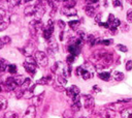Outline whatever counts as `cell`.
Wrapping results in <instances>:
<instances>
[{"mask_svg": "<svg viewBox=\"0 0 132 118\" xmlns=\"http://www.w3.org/2000/svg\"><path fill=\"white\" fill-rule=\"evenodd\" d=\"M101 18H102V14H97L96 16H95V22L96 23H100L101 22Z\"/></svg>", "mask_w": 132, "mask_h": 118, "instance_id": "cell-44", "label": "cell"}, {"mask_svg": "<svg viewBox=\"0 0 132 118\" xmlns=\"http://www.w3.org/2000/svg\"><path fill=\"white\" fill-rule=\"evenodd\" d=\"M52 81H53L52 76H46V77H43V78L39 79V80L37 81V84H39V85H47V84L51 83Z\"/></svg>", "mask_w": 132, "mask_h": 118, "instance_id": "cell-14", "label": "cell"}, {"mask_svg": "<svg viewBox=\"0 0 132 118\" xmlns=\"http://www.w3.org/2000/svg\"><path fill=\"white\" fill-rule=\"evenodd\" d=\"M7 68V64H6V61L4 59H0V73L4 72V70Z\"/></svg>", "mask_w": 132, "mask_h": 118, "instance_id": "cell-27", "label": "cell"}, {"mask_svg": "<svg viewBox=\"0 0 132 118\" xmlns=\"http://www.w3.org/2000/svg\"><path fill=\"white\" fill-rule=\"evenodd\" d=\"M125 67H126V70H128V72H130V70L132 69V60H128V61L126 62V65H125Z\"/></svg>", "mask_w": 132, "mask_h": 118, "instance_id": "cell-39", "label": "cell"}, {"mask_svg": "<svg viewBox=\"0 0 132 118\" xmlns=\"http://www.w3.org/2000/svg\"><path fill=\"white\" fill-rule=\"evenodd\" d=\"M112 42H113L112 39H103V40L97 39L96 40V44H100V45H104V46H110Z\"/></svg>", "mask_w": 132, "mask_h": 118, "instance_id": "cell-28", "label": "cell"}, {"mask_svg": "<svg viewBox=\"0 0 132 118\" xmlns=\"http://www.w3.org/2000/svg\"><path fill=\"white\" fill-rule=\"evenodd\" d=\"M4 87H5V89H6L7 91H14V90L18 87V84L15 82L14 77H8V78L5 80Z\"/></svg>", "mask_w": 132, "mask_h": 118, "instance_id": "cell-5", "label": "cell"}, {"mask_svg": "<svg viewBox=\"0 0 132 118\" xmlns=\"http://www.w3.org/2000/svg\"><path fill=\"white\" fill-rule=\"evenodd\" d=\"M0 40H1V41H2L4 45H8V44H10V41H11L10 37H9V36H7V35L2 36L1 38H0Z\"/></svg>", "mask_w": 132, "mask_h": 118, "instance_id": "cell-32", "label": "cell"}, {"mask_svg": "<svg viewBox=\"0 0 132 118\" xmlns=\"http://www.w3.org/2000/svg\"><path fill=\"white\" fill-rule=\"evenodd\" d=\"M99 0H86V2L88 4H94V3H97Z\"/></svg>", "mask_w": 132, "mask_h": 118, "instance_id": "cell-48", "label": "cell"}, {"mask_svg": "<svg viewBox=\"0 0 132 118\" xmlns=\"http://www.w3.org/2000/svg\"><path fill=\"white\" fill-rule=\"evenodd\" d=\"M93 91H95V92H100V91H101V89H100L97 85H95V86L93 87Z\"/></svg>", "mask_w": 132, "mask_h": 118, "instance_id": "cell-49", "label": "cell"}, {"mask_svg": "<svg viewBox=\"0 0 132 118\" xmlns=\"http://www.w3.org/2000/svg\"><path fill=\"white\" fill-rule=\"evenodd\" d=\"M35 10H36V5L33 6V5H30V6H27L25 8V15L26 16H32L35 14Z\"/></svg>", "mask_w": 132, "mask_h": 118, "instance_id": "cell-17", "label": "cell"}, {"mask_svg": "<svg viewBox=\"0 0 132 118\" xmlns=\"http://www.w3.org/2000/svg\"><path fill=\"white\" fill-rule=\"evenodd\" d=\"M62 14L67 17H72V16L76 15V10L74 9V7H65L64 6L62 9Z\"/></svg>", "mask_w": 132, "mask_h": 118, "instance_id": "cell-11", "label": "cell"}, {"mask_svg": "<svg viewBox=\"0 0 132 118\" xmlns=\"http://www.w3.org/2000/svg\"><path fill=\"white\" fill-rule=\"evenodd\" d=\"M86 39H87V41L90 44V46H94L95 44H96V38H95V36L94 35H92V34H88L87 36H86Z\"/></svg>", "mask_w": 132, "mask_h": 118, "instance_id": "cell-23", "label": "cell"}, {"mask_svg": "<svg viewBox=\"0 0 132 118\" xmlns=\"http://www.w3.org/2000/svg\"><path fill=\"white\" fill-rule=\"evenodd\" d=\"M99 24V26H102V27H104V28H110L111 27V24L109 22H106V23H102V22H100V23H98Z\"/></svg>", "mask_w": 132, "mask_h": 118, "instance_id": "cell-43", "label": "cell"}, {"mask_svg": "<svg viewBox=\"0 0 132 118\" xmlns=\"http://www.w3.org/2000/svg\"><path fill=\"white\" fill-rule=\"evenodd\" d=\"M7 26H8V22H6L4 20H0V31L5 29Z\"/></svg>", "mask_w": 132, "mask_h": 118, "instance_id": "cell-30", "label": "cell"}, {"mask_svg": "<svg viewBox=\"0 0 132 118\" xmlns=\"http://www.w3.org/2000/svg\"><path fill=\"white\" fill-rule=\"evenodd\" d=\"M83 101H84V108L88 111H92L95 107V102L93 96H91L90 94H85L83 95Z\"/></svg>", "mask_w": 132, "mask_h": 118, "instance_id": "cell-3", "label": "cell"}, {"mask_svg": "<svg viewBox=\"0 0 132 118\" xmlns=\"http://www.w3.org/2000/svg\"><path fill=\"white\" fill-rule=\"evenodd\" d=\"M30 85H31V79L26 78L25 81L23 82V84L21 85V88H22L23 90H27V89L30 88Z\"/></svg>", "mask_w": 132, "mask_h": 118, "instance_id": "cell-19", "label": "cell"}, {"mask_svg": "<svg viewBox=\"0 0 132 118\" xmlns=\"http://www.w3.org/2000/svg\"><path fill=\"white\" fill-rule=\"evenodd\" d=\"M3 46H4V44H3L1 40H0V49H2V48H3Z\"/></svg>", "mask_w": 132, "mask_h": 118, "instance_id": "cell-52", "label": "cell"}, {"mask_svg": "<svg viewBox=\"0 0 132 118\" xmlns=\"http://www.w3.org/2000/svg\"><path fill=\"white\" fill-rule=\"evenodd\" d=\"M5 10L3 9V8H1L0 7V20H3L4 19V17H5Z\"/></svg>", "mask_w": 132, "mask_h": 118, "instance_id": "cell-46", "label": "cell"}, {"mask_svg": "<svg viewBox=\"0 0 132 118\" xmlns=\"http://www.w3.org/2000/svg\"><path fill=\"white\" fill-rule=\"evenodd\" d=\"M11 2L15 4V5H19L21 3V0H11Z\"/></svg>", "mask_w": 132, "mask_h": 118, "instance_id": "cell-50", "label": "cell"}, {"mask_svg": "<svg viewBox=\"0 0 132 118\" xmlns=\"http://www.w3.org/2000/svg\"><path fill=\"white\" fill-rule=\"evenodd\" d=\"M76 4L75 0H64V6L65 7H74Z\"/></svg>", "mask_w": 132, "mask_h": 118, "instance_id": "cell-26", "label": "cell"}, {"mask_svg": "<svg viewBox=\"0 0 132 118\" xmlns=\"http://www.w3.org/2000/svg\"><path fill=\"white\" fill-rule=\"evenodd\" d=\"M58 26L60 27L61 30H63L66 27V23L64 21H62V20H58Z\"/></svg>", "mask_w": 132, "mask_h": 118, "instance_id": "cell-36", "label": "cell"}, {"mask_svg": "<svg viewBox=\"0 0 132 118\" xmlns=\"http://www.w3.org/2000/svg\"><path fill=\"white\" fill-rule=\"evenodd\" d=\"M120 26H122V31H123V32L129 31V26H128L127 24H121Z\"/></svg>", "mask_w": 132, "mask_h": 118, "instance_id": "cell-45", "label": "cell"}, {"mask_svg": "<svg viewBox=\"0 0 132 118\" xmlns=\"http://www.w3.org/2000/svg\"><path fill=\"white\" fill-rule=\"evenodd\" d=\"M76 75L80 76L81 78H83L84 80H89V79L92 78V76H93V74H92L91 72H89L88 69L83 68L82 66H78V67L76 68Z\"/></svg>", "mask_w": 132, "mask_h": 118, "instance_id": "cell-4", "label": "cell"}, {"mask_svg": "<svg viewBox=\"0 0 132 118\" xmlns=\"http://www.w3.org/2000/svg\"><path fill=\"white\" fill-rule=\"evenodd\" d=\"M63 116H64V118H74L71 111H65L64 114H63Z\"/></svg>", "mask_w": 132, "mask_h": 118, "instance_id": "cell-37", "label": "cell"}, {"mask_svg": "<svg viewBox=\"0 0 132 118\" xmlns=\"http://www.w3.org/2000/svg\"><path fill=\"white\" fill-rule=\"evenodd\" d=\"M80 118H86V117H80Z\"/></svg>", "mask_w": 132, "mask_h": 118, "instance_id": "cell-55", "label": "cell"}, {"mask_svg": "<svg viewBox=\"0 0 132 118\" xmlns=\"http://www.w3.org/2000/svg\"><path fill=\"white\" fill-rule=\"evenodd\" d=\"M127 21L129 23H132V9H128L127 12Z\"/></svg>", "mask_w": 132, "mask_h": 118, "instance_id": "cell-40", "label": "cell"}, {"mask_svg": "<svg viewBox=\"0 0 132 118\" xmlns=\"http://www.w3.org/2000/svg\"><path fill=\"white\" fill-rule=\"evenodd\" d=\"M4 118H19V115L14 111H8L4 114Z\"/></svg>", "mask_w": 132, "mask_h": 118, "instance_id": "cell-24", "label": "cell"}, {"mask_svg": "<svg viewBox=\"0 0 132 118\" xmlns=\"http://www.w3.org/2000/svg\"><path fill=\"white\" fill-rule=\"evenodd\" d=\"M117 49H118L119 51H121V52H124V53H126V52L128 51V48H127V47L124 46V45H121V44L117 45Z\"/></svg>", "mask_w": 132, "mask_h": 118, "instance_id": "cell-31", "label": "cell"}, {"mask_svg": "<svg viewBox=\"0 0 132 118\" xmlns=\"http://www.w3.org/2000/svg\"><path fill=\"white\" fill-rule=\"evenodd\" d=\"M7 70H8V73L11 74V75L17 74V72H18L17 65H16V64H8V65H7Z\"/></svg>", "mask_w": 132, "mask_h": 118, "instance_id": "cell-22", "label": "cell"}, {"mask_svg": "<svg viewBox=\"0 0 132 118\" xmlns=\"http://www.w3.org/2000/svg\"><path fill=\"white\" fill-rule=\"evenodd\" d=\"M110 31H111V33L112 34H114V35H116L117 33H118V29H117V27H114V26H111L110 28Z\"/></svg>", "mask_w": 132, "mask_h": 118, "instance_id": "cell-41", "label": "cell"}, {"mask_svg": "<svg viewBox=\"0 0 132 118\" xmlns=\"http://www.w3.org/2000/svg\"><path fill=\"white\" fill-rule=\"evenodd\" d=\"M122 24V23H121V21L119 20V19H115L114 20V22L112 23V24H111V26H114V27H118V26H120Z\"/></svg>", "mask_w": 132, "mask_h": 118, "instance_id": "cell-38", "label": "cell"}, {"mask_svg": "<svg viewBox=\"0 0 132 118\" xmlns=\"http://www.w3.org/2000/svg\"><path fill=\"white\" fill-rule=\"evenodd\" d=\"M26 62H28V63H32V64H37L36 63V60L34 57L32 56H27V58H26Z\"/></svg>", "mask_w": 132, "mask_h": 118, "instance_id": "cell-35", "label": "cell"}, {"mask_svg": "<svg viewBox=\"0 0 132 118\" xmlns=\"http://www.w3.org/2000/svg\"><path fill=\"white\" fill-rule=\"evenodd\" d=\"M57 84L59 85H62L65 87V85L67 84V79L64 75H58L57 76Z\"/></svg>", "mask_w": 132, "mask_h": 118, "instance_id": "cell-18", "label": "cell"}, {"mask_svg": "<svg viewBox=\"0 0 132 118\" xmlns=\"http://www.w3.org/2000/svg\"><path fill=\"white\" fill-rule=\"evenodd\" d=\"M81 24V21H78V20H74V21H69L68 22V25L71 29H76L78 26H80Z\"/></svg>", "mask_w": 132, "mask_h": 118, "instance_id": "cell-21", "label": "cell"}, {"mask_svg": "<svg viewBox=\"0 0 132 118\" xmlns=\"http://www.w3.org/2000/svg\"><path fill=\"white\" fill-rule=\"evenodd\" d=\"M112 63H113V55L110 54V53H107L102 59H100L99 61L95 62L94 64H95V67L97 69H100L101 70V69H104L105 67L110 66Z\"/></svg>", "mask_w": 132, "mask_h": 118, "instance_id": "cell-1", "label": "cell"}, {"mask_svg": "<svg viewBox=\"0 0 132 118\" xmlns=\"http://www.w3.org/2000/svg\"><path fill=\"white\" fill-rule=\"evenodd\" d=\"M26 2H29V1H33V0H25Z\"/></svg>", "mask_w": 132, "mask_h": 118, "instance_id": "cell-53", "label": "cell"}, {"mask_svg": "<svg viewBox=\"0 0 132 118\" xmlns=\"http://www.w3.org/2000/svg\"><path fill=\"white\" fill-rule=\"evenodd\" d=\"M100 116L101 118H115L116 117V111H114L111 108L103 109L100 111Z\"/></svg>", "mask_w": 132, "mask_h": 118, "instance_id": "cell-7", "label": "cell"}, {"mask_svg": "<svg viewBox=\"0 0 132 118\" xmlns=\"http://www.w3.org/2000/svg\"><path fill=\"white\" fill-rule=\"evenodd\" d=\"M24 67H25V69H26V72H27L29 75H31V76H33L34 74H35V72H36V64H32V63H28V62H24Z\"/></svg>", "mask_w": 132, "mask_h": 118, "instance_id": "cell-10", "label": "cell"}, {"mask_svg": "<svg viewBox=\"0 0 132 118\" xmlns=\"http://www.w3.org/2000/svg\"><path fill=\"white\" fill-rule=\"evenodd\" d=\"M74 59H75V56L72 55V54H69V55L66 57V62H67L68 64H71V63L74 62Z\"/></svg>", "mask_w": 132, "mask_h": 118, "instance_id": "cell-33", "label": "cell"}, {"mask_svg": "<svg viewBox=\"0 0 132 118\" xmlns=\"http://www.w3.org/2000/svg\"><path fill=\"white\" fill-rule=\"evenodd\" d=\"M68 52H69V54H72V55H74V56H77V55H80V53H81V50H82V47H80V46H77V45H75L74 42L73 44H69L68 45Z\"/></svg>", "mask_w": 132, "mask_h": 118, "instance_id": "cell-8", "label": "cell"}, {"mask_svg": "<svg viewBox=\"0 0 132 118\" xmlns=\"http://www.w3.org/2000/svg\"><path fill=\"white\" fill-rule=\"evenodd\" d=\"M85 13L88 17H94L95 16V7L92 4H88L85 6Z\"/></svg>", "mask_w": 132, "mask_h": 118, "instance_id": "cell-12", "label": "cell"}, {"mask_svg": "<svg viewBox=\"0 0 132 118\" xmlns=\"http://www.w3.org/2000/svg\"><path fill=\"white\" fill-rule=\"evenodd\" d=\"M124 74L123 73H121V72H118V70H115L114 72V79L116 80V81H122V80H124Z\"/></svg>", "mask_w": 132, "mask_h": 118, "instance_id": "cell-20", "label": "cell"}, {"mask_svg": "<svg viewBox=\"0 0 132 118\" xmlns=\"http://www.w3.org/2000/svg\"><path fill=\"white\" fill-rule=\"evenodd\" d=\"M52 34H53V33H51V32H50L47 29H45V28L42 30V35H43L44 39H46V40H49V39L52 37Z\"/></svg>", "mask_w": 132, "mask_h": 118, "instance_id": "cell-29", "label": "cell"}, {"mask_svg": "<svg viewBox=\"0 0 132 118\" xmlns=\"http://www.w3.org/2000/svg\"><path fill=\"white\" fill-rule=\"evenodd\" d=\"M65 92H66V94H67L69 98L72 99V98H74V96H76V95H80L81 90H80V88H78L77 86L72 85V86H70L69 88H66Z\"/></svg>", "mask_w": 132, "mask_h": 118, "instance_id": "cell-6", "label": "cell"}, {"mask_svg": "<svg viewBox=\"0 0 132 118\" xmlns=\"http://www.w3.org/2000/svg\"><path fill=\"white\" fill-rule=\"evenodd\" d=\"M14 79H15V82L18 84V86H21L26 78L24 76H17V77H14Z\"/></svg>", "mask_w": 132, "mask_h": 118, "instance_id": "cell-25", "label": "cell"}, {"mask_svg": "<svg viewBox=\"0 0 132 118\" xmlns=\"http://www.w3.org/2000/svg\"><path fill=\"white\" fill-rule=\"evenodd\" d=\"M122 118H132V108H126L121 111Z\"/></svg>", "mask_w": 132, "mask_h": 118, "instance_id": "cell-13", "label": "cell"}, {"mask_svg": "<svg viewBox=\"0 0 132 118\" xmlns=\"http://www.w3.org/2000/svg\"><path fill=\"white\" fill-rule=\"evenodd\" d=\"M63 35H64V32L61 31V33H60V40H63Z\"/></svg>", "mask_w": 132, "mask_h": 118, "instance_id": "cell-51", "label": "cell"}, {"mask_svg": "<svg viewBox=\"0 0 132 118\" xmlns=\"http://www.w3.org/2000/svg\"><path fill=\"white\" fill-rule=\"evenodd\" d=\"M34 58L36 60V63L39 66H41V67L47 66V64H49V58H47V56H46V54L44 52L36 51L35 54H34Z\"/></svg>", "mask_w": 132, "mask_h": 118, "instance_id": "cell-2", "label": "cell"}, {"mask_svg": "<svg viewBox=\"0 0 132 118\" xmlns=\"http://www.w3.org/2000/svg\"><path fill=\"white\" fill-rule=\"evenodd\" d=\"M89 118H91V117H89Z\"/></svg>", "mask_w": 132, "mask_h": 118, "instance_id": "cell-56", "label": "cell"}, {"mask_svg": "<svg viewBox=\"0 0 132 118\" xmlns=\"http://www.w3.org/2000/svg\"><path fill=\"white\" fill-rule=\"evenodd\" d=\"M116 18H115V16L113 15V14H110V16H109V20H107V22L110 23V24H112V23L114 22V20H115Z\"/></svg>", "mask_w": 132, "mask_h": 118, "instance_id": "cell-47", "label": "cell"}, {"mask_svg": "<svg viewBox=\"0 0 132 118\" xmlns=\"http://www.w3.org/2000/svg\"><path fill=\"white\" fill-rule=\"evenodd\" d=\"M35 116H36V107L34 105H32L27 108L23 118H35Z\"/></svg>", "mask_w": 132, "mask_h": 118, "instance_id": "cell-9", "label": "cell"}, {"mask_svg": "<svg viewBox=\"0 0 132 118\" xmlns=\"http://www.w3.org/2000/svg\"><path fill=\"white\" fill-rule=\"evenodd\" d=\"M0 110H2V108H1V106H0Z\"/></svg>", "mask_w": 132, "mask_h": 118, "instance_id": "cell-54", "label": "cell"}, {"mask_svg": "<svg viewBox=\"0 0 132 118\" xmlns=\"http://www.w3.org/2000/svg\"><path fill=\"white\" fill-rule=\"evenodd\" d=\"M43 96H44V93H41V94H39V95L35 96V98L33 99V105H34L35 107H36V106H40L41 103H42V101H43Z\"/></svg>", "mask_w": 132, "mask_h": 118, "instance_id": "cell-16", "label": "cell"}, {"mask_svg": "<svg viewBox=\"0 0 132 118\" xmlns=\"http://www.w3.org/2000/svg\"><path fill=\"white\" fill-rule=\"evenodd\" d=\"M111 74L110 73H107V72H102V73H99L98 74V78L100 79V80H102V81H110L111 80Z\"/></svg>", "mask_w": 132, "mask_h": 118, "instance_id": "cell-15", "label": "cell"}, {"mask_svg": "<svg viewBox=\"0 0 132 118\" xmlns=\"http://www.w3.org/2000/svg\"><path fill=\"white\" fill-rule=\"evenodd\" d=\"M113 5L115 7H120L122 6V3L120 2V0H113Z\"/></svg>", "mask_w": 132, "mask_h": 118, "instance_id": "cell-42", "label": "cell"}, {"mask_svg": "<svg viewBox=\"0 0 132 118\" xmlns=\"http://www.w3.org/2000/svg\"><path fill=\"white\" fill-rule=\"evenodd\" d=\"M54 88H55L57 91H60V92H63V91H65V90H66V88H65L64 86L59 85V84H57V83L54 85Z\"/></svg>", "mask_w": 132, "mask_h": 118, "instance_id": "cell-34", "label": "cell"}]
</instances>
